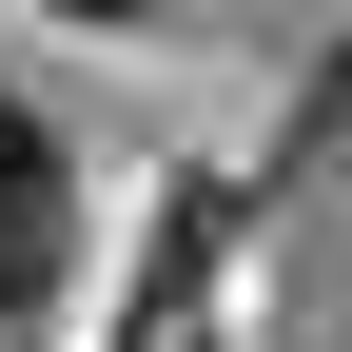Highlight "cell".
<instances>
[{"label": "cell", "mask_w": 352, "mask_h": 352, "mask_svg": "<svg viewBox=\"0 0 352 352\" xmlns=\"http://www.w3.org/2000/svg\"><path fill=\"white\" fill-rule=\"evenodd\" d=\"M39 274H59V138L20 118V138H0V314H20Z\"/></svg>", "instance_id": "obj_1"}, {"label": "cell", "mask_w": 352, "mask_h": 352, "mask_svg": "<svg viewBox=\"0 0 352 352\" xmlns=\"http://www.w3.org/2000/svg\"><path fill=\"white\" fill-rule=\"evenodd\" d=\"M39 20H157V0H39Z\"/></svg>", "instance_id": "obj_2"}, {"label": "cell", "mask_w": 352, "mask_h": 352, "mask_svg": "<svg viewBox=\"0 0 352 352\" xmlns=\"http://www.w3.org/2000/svg\"><path fill=\"white\" fill-rule=\"evenodd\" d=\"M333 118H352V59H333Z\"/></svg>", "instance_id": "obj_3"}]
</instances>
